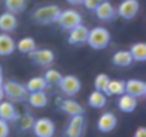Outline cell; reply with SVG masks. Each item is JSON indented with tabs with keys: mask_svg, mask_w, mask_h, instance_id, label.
I'll use <instances>...</instances> for the list:
<instances>
[{
	"mask_svg": "<svg viewBox=\"0 0 146 137\" xmlns=\"http://www.w3.org/2000/svg\"><path fill=\"white\" fill-rule=\"evenodd\" d=\"M60 12H62V9L57 5H46V6L37 7L32 13V19L40 24H49V23H54L57 20Z\"/></svg>",
	"mask_w": 146,
	"mask_h": 137,
	"instance_id": "cell-1",
	"label": "cell"
},
{
	"mask_svg": "<svg viewBox=\"0 0 146 137\" xmlns=\"http://www.w3.org/2000/svg\"><path fill=\"white\" fill-rule=\"evenodd\" d=\"M86 43H89V46L95 50L106 49L110 43V33L105 27H95V29L89 30Z\"/></svg>",
	"mask_w": 146,
	"mask_h": 137,
	"instance_id": "cell-2",
	"label": "cell"
},
{
	"mask_svg": "<svg viewBox=\"0 0 146 137\" xmlns=\"http://www.w3.org/2000/svg\"><path fill=\"white\" fill-rule=\"evenodd\" d=\"M3 93L10 101H23L27 99V94H29L26 86L15 80L3 82Z\"/></svg>",
	"mask_w": 146,
	"mask_h": 137,
	"instance_id": "cell-3",
	"label": "cell"
},
{
	"mask_svg": "<svg viewBox=\"0 0 146 137\" xmlns=\"http://www.w3.org/2000/svg\"><path fill=\"white\" fill-rule=\"evenodd\" d=\"M56 22L59 23V26L63 30H70L73 27L82 24V14L76 10H73V9L62 10Z\"/></svg>",
	"mask_w": 146,
	"mask_h": 137,
	"instance_id": "cell-4",
	"label": "cell"
},
{
	"mask_svg": "<svg viewBox=\"0 0 146 137\" xmlns=\"http://www.w3.org/2000/svg\"><path fill=\"white\" fill-rule=\"evenodd\" d=\"M57 86L60 87V90H62L66 96H75V94H78V93L80 92V89H82L80 80H79L76 76H72V74H69V76H62V79H60V82H59Z\"/></svg>",
	"mask_w": 146,
	"mask_h": 137,
	"instance_id": "cell-5",
	"label": "cell"
},
{
	"mask_svg": "<svg viewBox=\"0 0 146 137\" xmlns=\"http://www.w3.org/2000/svg\"><path fill=\"white\" fill-rule=\"evenodd\" d=\"M139 9H140V5L137 0H123L116 10V14L125 20H130L136 17V14L139 13Z\"/></svg>",
	"mask_w": 146,
	"mask_h": 137,
	"instance_id": "cell-6",
	"label": "cell"
},
{
	"mask_svg": "<svg viewBox=\"0 0 146 137\" xmlns=\"http://www.w3.org/2000/svg\"><path fill=\"white\" fill-rule=\"evenodd\" d=\"M85 126H86V120H85L83 114L72 116V120L69 121L66 131H64L66 137H82V134L85 131Z\"/></svg>",
	"mask_w": 146,
	"mask_h": 137,
	"instance_id": "cell-7",
	"label": "cell"
},
{
	"mask_svg": "<svg viewBox=\"0 0 146 137\" xmlns=\"http://www.w3.org/2000/svg\"><path fill=\"white\" fill-rule=\"evenodd\" d=\"M36 134V137H53L54 136V123L50 120V119H39V120H35V124H33V128H32Z\"/></svg>",
	"mask_w": 146,
	"mask_h": 137,
	"instance_id": "cell-8",
	"label": "cell"
},
{
	"mask_svg": "<svg viewBox=\"0 0 146 137\" xmlns=\"http://www.w3.org/2000/svg\"><path fill=\"white\" fill-rule=\"evenodd\" d=\"M30 57L33 59V61L40 66V67H49L53 61H54V53L49 49H39V50H33L30 53Z\"/></svg>",
	"mask_w": 146,
	"mask_h": 137,
	"instance_id": "cell-9",
	"label": "cell"
},
{
	"mask_svg": "<svg viewBox=\"0 0 146 137\" xmlns=\"http://www.w3.org/2000/svg\"><path fill=\"white\" fill-rule=\"evenodd\" d=\"M125 93L130 94L136 99L145 97L146 94V83L137 79H130L127 82H125Z\"/></svg>",
	"mask_w": 146,
	"mask_h": 137,
	"instance_id": "cell-10",
	"label": "cell"
},
{
	"mask_svg": "<svg viewBox=\"0 0 146 137\" xmlns=\"http://www.w3.org/2000/svg\"><path fill=\"white\" fill-rule=\"evenodd\" d=\"M93 12H95L96 17L100 22H110V20H113L116 17V9L112 6V3L109 2V0L102 2Z\"/></svg>",
	"mask_w": 146,
	"mask_h": 137,
	"instance_id": "cell-11",
	"label": "cell"
},
{
	"mask_svg": "<svg viewBox=\"0 0 146 137\" xmlns=\"http://www.w3.org/2000/svg\"><path fill=\"white\" fill-rule=\"evenodd\" d=\"M88 34H89V29L83 24H79L69 30V43L75 46L85 44L88 41Z\"/></svg>",
	"mask_w": 146,
	"mask_h": 137,
	"instance_id": "cell-12",
	"label": "cell"
},
{
	"mask_svg": "<svg viewBox=\"0 0 146 137\" xmlns=\"http://www.w3.org/2000/svg\"><path fill=\"white\" fill-rule=\"evenodd\" d=\"M19 117L17 109L10 100H2L0 101V119H3L7 123H15Z\"/></svg>",
	"mask_w": 146,
	"mask_h": 137,
	"instance_id": "cell-13",
	"label": "cell"
},
{
	"mask_svg": "<svg viewBox=\"0 0 146 137\" xmlns=\"http://www.w3.org/2000/svg\"><path fill=\"white\" fill-rule=\"evenodd\" d=\"M116 126H117V117L112 111L103 113L98 120V128L102 133H109V131L115 130Z\"/></svg>",
	"mask_w": 146,
	"mask_h": 137,
	"instance_id": "cell-14",
	"label": "cell"
},
{
	"mask_svg": "<svg viewBox=\"0 0 146 137\" xmlns=\"http://www.w3.org/2000/svg\"><path fill=\"white\" fill-rule=\"evenodd\" d=\"M16 27H17V17L15 16V13L5 12L0 14V30L3 33H12L16 30Z\"/></svg>",
	"mask_w": 146,
	"mask_h": 137,
	"instance_id": "cell-15",
	"label": "cell"
},
{
	"mask_svg": "<svg viewBox=\"0 0 146 137\" xmlns=\"http://www.w3.org/2000/svg\"><path fill=\"white\" fill-rule=\"evenodd\" d=\"M136 106H137V99L136 97H133L130 94H126V93H123V94L119 96L117 107H119L120 111H123V113H132V111H135Z\"/></svg>",
	"mask_w": 146,
	"mask_h": 137,
	"instance_id": "cell-16",
	"label": "cell"
},
{
	"mask_svg": "<svg viewBox=\"0 0 146 137\" xmlns=\"http://www.w3.org/2000/svg\"><path fill=\"white\" fill-rule=\"evenodd\" d=\"M16 50V41L9 36V33L0 34V56H10Z\"/></svg>",
	"mask_w": 146,
	"mask_h": 137,
	"instance_id": "cell-17",
	"label": "cell"
},
{
	"mask_svg": "<svg viewBox=\"0 0 146 137\" xmlns=\"http://www.w3.org/2000/svg\"><path fill=\"white\" fill-rule=\"evenodd\" d=\"M27 100H29L30 106L36 107V109L46 107L47 103H49V97L44 92H30L27 94Z\"/></svg>",
	"mask_w": 146,
	"mask_h": 137,
	"instance_id": "cell-18",
	"label": "cell"
},
{
	"mask_svg": "<svg viewBox=\"0 0 146 137\" xmlns=\"http://www.w3.org/2000/svg\"><path fill=\"white\" fill-rule=\"evenodd\" d=\"M60 110L69 116H76V114H83V107L80 103L75 100H62L60 101Z\"/></svg>",
	"mask_w": 146,
	"mask_h": 137,
	"instance_id": "cell-19",
	"label": "cell"
},
{
	"mask_svg": "<svg viewBox=\"0 0 146 137\" xmlns=\"http://www.w3.org/2000/svg\"><path fill=\"white\" fill-rule=\"evenodd\" d=\"M112 63L117 67H127L133 63V59H132V54L129 50H119L113 54Z\"/></svg>",
	"mask_w": 146,
	"mask_h": 137,
	"instance_id": "cell-20",
	"label": "cell"
},
{
	"mask_svg": "<svg viewBox=\"0 0 146 137\" xmlns=\"http://www.w3.org/2000/svg\"><path fill=\"white\" fill-rule=\"evenodd\" d=\"M106 103H108V97H106L105 93H102L99 90H95V92L90 93V96H89V104L93 109H102V107L106 106Z\"/></svg>",
	"mask_w": 146,
	"mask_h": 137,
	"instance_id": "cell-21",
	"label": "cell"
},
{
	"mask_svg": "<svg viewBox=\"0 0 146 137\" xmlns=\"http://www.w3.org/2000/svg\"><path fill=\"white\" fill-rule=\"evenodd\" d=\"M49 87V83L44 80V77H33L27 82L26 89L27 92H44Z\"/></svg>",
	"mask_w": 146,
	"mask_h": 137,
	"instance_id": "cell-22",
	"label": "cell"
},
{
	"mask_svg": "<svg viewBox=\"0 0 146 137\" xmlns=\"http://www.w3.org/2000/svg\"><path fill=\"white\" fill-rule=\"evenodd\" d=\"M5 7L10 13H20L25 12L27 7V0H5Z\"/></svg>",
	"mask_w": 146,
	"mask_h": 137,
	"instance_id": "cell-23",
	"label": "cell"
},
{
	"mask_svg": "<svg viewBox=\"0 0 146 137\" xmlns=\"http://www.w3.org/2000/svg\"><path fill=\"white\" fill-rule=\"evenodd\" d=\"M16 49H17L20 53L30 54L33 50H36V41H35V39H32V37H23V39H20V40L16 43Z\"/></svg>",
	"mask_w": 146,
	"mask_h": 137,
	"instance_id": "cell-24",
	"label": "cell"
},
{
	"mask_svg": "<svg viewBox=\"0 0 146 137\" xmlns=\"http://www.w3.org/2000/svg\"><path fill=\"white\" fill-rule=\"evenodd\" d=\"M130 54L133 61H145L146 60V44L145 43H136L130 47Z\"/></svg>",
	"mask_w": 146,
	"mask_h": 137,
	"instance_id": "cell-25",
	"label": "cell"
},
{
	"mask_svg": "<svg viewBox=\"0 0 146 137\" xmlns=\"http://www.w3.org/2000/svg\"><path fill=\"white\" fill-rule=\"evenodd\" d=\"M125 93V82L123 80H109V84H108V89H106V94L112 96V94H116V96H120Z\"/></svg>",
	"mask_w": 146,
	"mask_h": 137,
	"instance_id": "cell-26",
	"label": "cell"
},
{
	"mask_svg": "<svg viewBox=\"0 0 146 137\" xmlns=\"http://www.w3.org/2000/svg\"><path fill=\"white\" fill-rule=\"evenodd\" d=\"M16 121H19V130L20 131H29V130L33 128V124H35V119L29 113H26L23 116H19Z\"/></svg>",
	"mask_w": 146,
	"mask_h": 137,
	"instance_id": "cell-27",
	"label": "cell"
},
{
	"mask_svg": "<svg viewBox=\"0 0 146 137\" xmlns=\"http://www.w3.org/2000/svg\"><path fill=\"white\" fill-rule=\"evenodd\" d=\"M109 76L108 74H98L96 79H95V90H99L102 93L106 94V89H108V84H109Z\"/></svg>",
	"mask_w": 146,
	"mask_h": 137,
	"instance_id": "cell-28",
	"label": "cell"
},
{
	"mask_svg": "<svg viewBox=\"0 0 146 137\" xmlns=\"http://www.w3.org/2000/svg\"><path fill=\"white\" fill-rule=\"evenodd\" d=\"M60 79H62V73L60 72H57V70H54V68H49V70L44 73V80L49 83V86L50 84H59V82H60Z\"/></svg>",
	"mask_w": 146,
	"mask_h": 137,
	"instance_id": "cell-29",
	"label": "cell"
},
{
	"mask_svg": "<svg viewBox=\"0 0 146 137\" xmlns=\"http://www.w3.org/2000/svg\"><path fill=\"white\" fill-rule=\"evenodd\" d=\"M102 2H105V0H83V3H82V5H83L88 10H92V12H93V10H95Z\"/></svg>",
	"mask_w": 146,
	"mask_h": 137,
	"instance_id": "cell-30",
	"label": "cell"
},
{
	"mask_svg": "<svg viewBox=\"0 0 146 137\" xmlns=\"http://www.w3.org/2000/svg\"><path fill=\"white\" fill-rule=\"evenodd\" d=\"M9 134H10L9 123L5 121L3 119H0V137H9Z\"/></svg>",
	"mask_w": 146,
	"mask_h": 137,
	"instance_id": "cell-31",
	"label": "cell"
},
{
	"mask_svg": "<svg viewBox=\"0 0 146 137\" xmlns=\"http://www.w3.org/2000/svg\"><path fill=\"white\" fill-rule=\"evenodd\" d=\"M3 74H2V68H0V101L5 99V93H3Z\"/></svg>",
	"mask_w": 146,
	"mask_h": 137,
	"instance_id": "cell-32",
	"label": "cell"
},
{
	"mask_svg": "<svg viewBox=\"0 0 146 137\" xmlns=\"http://www.w3.org/2000/svg\"><path fill=\"white\" fill-rule=\"evenodd\" d=\"M133 137H146V128L145 127H139Z\"/></svg>",
	"mask_w": 146,
	"mask_h": 137,
	"instance_id": "cell-33",
	"label": "cell"
},
{
	"mask_svg": "<svg viewBox=\"0 0 146 137\" xmlns=\"http://www.w3.org/2000/svg\"><path fill=\"white\" fill-rule=\"evenodd\" d=\"M67 2H69L70 5H82L83 0H67Z\"/></svg>",
	"mask_w": 146,
	"mask_h": 137,
	"instance_id": "cell-34",
	"label": "cell"
}]
</instances>
